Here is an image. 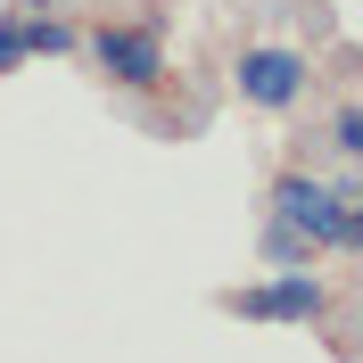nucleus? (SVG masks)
<instances>
[{
  "label": "nucleus",
  "instance_id": "nucleus-4",
  "mask_svg": "<svg viewBox=\"0 0 363 363\" xmlns=\"http://www.w3.org/2000/svg\"><path fill=\"white\" fill-rule=\"evenodd\" d=\"M330 199H339V190H322L314 174H281L272 182V223H289V231H306V240H314L322 248V231H330Z\"/></svg>",
  "mask_w": 363,
  "mask_h": 363
},
{
  "label": "nucleus",
  "instance_id": "nucleus-3",
  "mask_svg": "<svg viewBox=\"0 0 363 363\" xmlns=\"http://www.w3.org/2000/svg\"><path fill=\"white\" fill-rule=\"evenodd\" d=\"M223 306H231V314H248V322H322L330 289H322L306 264H289V272H272V281H256V289L223 297Z\"/></svg>",
  "mask_w": 363,
  "mask_h": 363
},
{
  "label": "nucleus",
  "instance_id": "nucleus-7",
  "mask_svg": "<svg viewBox=\"0 0 363 363\" xmlns=\"http://www.w3.org/2000/svg\"><path fill=\"white\" fill-rule=\"evenodd\" d=\"M264 264H272V272L314 264V240H306V231H289V223H264Z\"/></svg>",
  "mask_w": 363,
  "mask_h": 363
},
{
  "label": "nucleus",
  "instance_id": "nucleus-2",
  "mask_svg": "<svg viewBox=\"0 0 363 363\" xmlns=\"http://www.w3.org/2000/svg\"><path fill=\"white\" fill-rule=\"evenodd\" d=\"M231 83H240V99H248V108L281 116V108H297V99H306V58H297V50H281V42H256V50H240Z\"/></svg>",
  "mask_w": 363,
  "mask_h": 363
},
{
  "label": "nucleus",
  "instance_id": "nucleus-6",
  "mask_svg": "<svg viewBox=\"0 0 363 363\" xmlns=\"http://www.w3.org/2000/svg\"><path fill=\"white\" fill-rule=\"evenodd\" d=\"M322 248H339V256L363 248V199H355V190H339V199H330V231H322Z\"/></svg>",
  "mask_w": 363,
  "mask_h": 363
},
{
  "label": "nucleus",
  "instance_id": "nucleus-5",
  "mask_svg": "<svg viewBox=\"0 0 363 363\" xmlns=\"http://www.w3.org/2000/svg\"><path fill=\"white\" fill-rule=\"evenodd\" d=\"M17 17H25V9H17ZM17 33H25V58H74V50H83V33H74L67 17H50V9H42V17H25Z\"/></svg>",
  "mask_w": 363,
  "mask_h": 363
},
{
  "label": "nucleus",
  "instance_id": "nucleus-8",
  "mask_svg": "<svg viewBox=\"0 0 363 363\" xmlns=\"http://www.w3.org/2000/svg\"><path fill=\"white\" fill-rule=\"evenodd\" d=\"M17 25H25L17 9L0 17V74H17V67H25V33H17Z\"/></svg>",
  "mask_w": 363,
  "mask_h": 363
},
{
  "label": "nucleus",
  "instance_id": "nucleus-9",
  "mask_svg": "<svg viewBox=\"0 0 363 363\" xmlns=\"http://www.w3.org/2000/svg\"><path fill=\"white\" fill-rule=\"evenodd\" d=\"M330 149H339V157H355V149H363V116H355V108L330 116Z\"/></svg>",
  "mask_w": 363,
  "mask_h": 363
},
{
  "label": "nucleus",
  "instance_id": "nucleus-1",
  "mask_svg": "<svg viewBox=\"0 0 363 363\" xmlns=\"http://www.w3.org/2000/svg\"><path fill=\"white\" fill-rule=\"evenodd\" d=\"M83 50H91V67L108 74V83H124V91H157L165 83V42L149 25H99Z\"/></svg>",
  "mask_w": 363,
  "mask_h": 363
}]
</instances>
